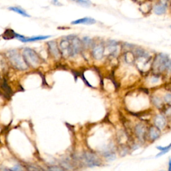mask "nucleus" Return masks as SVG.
Returning <instances> with one entry per match:
<instances>
[{
	"mask_svg": "<svg viewBox=\"0 0 171 171\" xmlns=\"http://www.w3.org/2000/svg\"><path fill=\"white\" fill-rule=\"evenodd\" d=\"M68 41L65 45V56L73 57L80 52L83 42L77 36L74 35H68Z\"/></svg>",
	"mask_w": 171,
	"mask_h": 171,
	"instance_id": "f257e3e1",
	"label": "nucleus"
},
{
	"mask_svg": "<svg viewBox=\"0 0 171 171\" xmlns=\"http://www.w3.org/2000/svg\"><path fill=\"white\" fill-rule=\"evenodd\" d=\"M7 56L11 64L17 70H25L27 69L28 65L23 56L20 55L16 50H9L7 52Z\"/></svg>",
	"mask_w": 171,
	"mask_h": 171,
	"instance_id": "f03ea898",
	"label": "nucleus"
},
{
	"mask_svg": "<svg viewBox=\"0 0 171 171\" xmlns=\"http://www.w3.org/2000/svg\"><path fill=\"white\" fill-rule=\"evenodd\" d=\"M22 56L28 66L36 68L40 64L41 58L34 50L29 48H25L23 51Z\"/></svg>",
	"mask_w": 171,
	"mask_h": 171,
	"instance_id": "7ed1b4c3",
	"label": "nucleus"
},
{
	"mask_svg": "<svg viewBox=\"0 0 171 171\" xmlns=\"http://www.w3.org/2000/svg\"><path fill=\"white\" fill-rule=\"evenodd\" d=\"M169 62L168 56L164 53H160L157 56L153 63V68L158 72H162L167 69L168 63Z\"/></svg>",
	"mask_w": 171,
	"mask_h": 171,
	"instance_id": "20e7f679",
	"label": "nucleus"
},
{
	"mask_svg": "<svg viewBox=\"0 0 171 171\" xmlns=\"http://www.w3.org/2000/svg\"><path fill=\"white\" fill-rule=\"evenodd\" d=\"M83 157L84 162L89 167H99L101 165V162L99 158L93 153L86 152L84 154Z\"/></svg>",
	"mask_w": 171,
	"mask_h": 171,
	"instance_id": "39448f33",
	"label": "nucleus"
},
{
	"mask_svg": "<svg viewBox=\"0 0 171 171\" xmlns=\"http://www.w3.org/2000/svg\"><path fill=\"white\" fill-rule=\"evenodd\" d=\"M48 50H49L50 53L52 54L53 58L56 59H59L61 56V51L60 49L58 48V44L54 41H50V42H48Z\"/></svg>",
	"mask_w": 171,
	"mask_h": 171,
	"instance_id": "423d86ee",
	"label": "nucleus"
},
{
	"mask_svg": "<svg viewBox=\"0 0 171 171\" xmlns=\"http://www.w3.org/2000/svg\"><path fill=\"white\" fill-rule=\"evenodd\" d=\"M135 133L140 140L143 141L146 135V127L142 124H138L135 127Z\"/></svg>",
	"mask_w": 171,
	"mask_h": 171,
	"instance_id": "0eeeda50",
	"label": "nucleus"
},
{
	"mask_svg": "<svg viewBox=\"0 0 171 171\" xmlns=\"http://www.w3.org/2000/svg\"><path fill=\"white\" fill-rule=\"evenodd\" d=\"M104 53V48L102 45L99 44L96 45L92 50V55L96 60H100L103 58Z\"/></svg>",
	"mask_w": 171,
	"mask_h": 171,
	"instance_id": "6e6552de",
	"label": "nucleus"
},
{
	"mask_svg": "<svg viewBox=\"0 0 171 171\" xmlns=\"http://www.w3.org/2000/svg\"><path fill=\"white\" fill-rule=\"evenodd\" d=\"M96 23V21L94 18L89 17H83V18L78 19L72 22L71 24L73 25H78V24H86V25H92Z\"/></svg>",
	"mask_w": 171,
	"mask_h": 171,
	"instance_id": "1a4fd4ad",
	"label": "nucleus"
},
{
	"mask_svg": "<svg viewBox=\"0 0 171 171\" xmlns=\"http://www.w3.org/2000/svg\"><path fill=\"white\" fill-rule=\"evenodd\" d=\"M154 125L158 128L162 130L165 128L166 125V119L164 116L159 114L154 118Z\"/></svg>",
	"mask_w": 171,
	"mask_h": 171,
	"instance_id": "9d476101",
	"label": "nucleus"
},
{
	"mask_svg": "<svg viewBox=\"0 0 171 171\" xmlns=\"http://www.w3.org/2000/svg\"><path fill=\"white\" fill-rule=\"evenodd\" d=\"M50 35H39V36H34V37H30V38H25V36L23 37L19 41L26 43V42H36V41L48 39V38H50Z\"/></svg>",
	"mask_w": 171,
	"mask_h": 171,
	"instance_id": "9b49d317",
	"label": "nucleus"
},
{
	"mask_svg": "<svg viewBox=\"0 0 171 171\" xmlns=\"http://www.w3.org/2000/svg\"><path fill=\"white\" fill-rule=\"evenodd\" d=\"M160 136V129L157 126H152L149 130V136L152 140H155L159 139Z\"/></svg>",
	"mask_w": 171,
	"mask_h": 171,
	"instance_id": "f8f14e48",
	"label": "nucleus"
},
{
	"mask_svg": "<svg viewBox=\"0 0 171 171\" xmlns=\"http://www.w3.org/2000/svg\"><path fill=\"white\" fill-rule=\"evenodd\" d=\"M167 8V6H166V5L159 2V3L155 5V6L154 7V9H154V12L157 15H162L166 12Z\"/></svg>",
	"mask_w": 171,
	"mask_h": 171,
	"instance_id": "ddd939ff",
	"label": "nucleus"
},
{
	"mask_svg": "<svg viewBox=\"0 0 171 171\" xmlns=\"http://www.w3.org/2000/svg\"><path fill=\"white\" fill-rule=\"evenodd\" d=\"M17 35V33L15 32L13 30L7 29L4 33V34L2 35V38H3L4 40H11L14 39V38H16Z\"/></svg>",
	"mask_w": 171,
	"mask_h": 171,
	"instance_id": "4468645a",
	"label": "nucleus"
},
{
	"mask_svg": "<svg viewBox=\"0 0 171 171\" xmlns=\"http://www.w3.org/2000/svg\"><path fill=\"white\" fill-rule=\"evenodd\" d=\"M1 89L4 92L5 96H6V97H8V98H9L10 96H11L12 95V90L9 86H8V84H7L6 80H5V79L3 80V82H2Z\"/></svg>",
	"mask_w": 171,
	"mask_h": 171,
	"instance_id": "2eb2a0df",
	"label": "nucleus"
},
{
	"mask_svg": "<svg viewBox=\"0 0 171 171\" xmlns=\"http://www.w3.org/2000/svg\"><path fill=\"white\" fill-rule=\"evenodd\" d=\"M8 9L11 10V11H12V12H16V13H17V14L21 15V16H24V17H30V15L28 14L24 9H22L19 7H9Z\"/></svg>",
	"mask_w": 171,
	"mask_h": 171,
	"instance_id": "dca6fc26",
	"label": "nucleus"
},
{
	"mask_svg": "<svg viewBox=\"0 0 171 171\" xmlns=\"http://www.w3.org/2000/svg\"><path fill=\"white\" fill-rule=\"evenodd\" d=\"M108 49L110 52L111 54H115L117 52V47H118V43L115 41L111 40L110 41L108 44Z\"/></svg>",
	"mask_w": 171,
	"mask_h": 171,
	"instance_id": "f3484780",
	"label": "nucleus"
},
{
	"mask_svg": "<svg viewBox=\"0 0 171 171\" xmlns=\"http://www.w3.org/2000/svg\"><path fill=\"white\" fill-rule=\"evenodd\" d=\"M152 102L154 105L159 108H162L163 106V102L162 101V100L159 98V97H157V96L153 97Z\"/></svg>",
	"mask_w": 171,
	"mask_h": 171,
	"instance_id": "a211bd4d",
	"label": "nucleus"
},
{
	"mask_svg": "<svg viewBox=\"0 0 171 171\" xmlns=\"http://www.w3.org/2000/svg\"><path fill=\"white\" fill-rule=\"evenodd\" d=\"M125 60H126L127 63H133L134 61V56L132 54V53L128 52L126 53V54L125 55Z\"/></svg>",
	"mask_w": 171,
	"mask_h": 171,
	"instance_id": "6ab92c4d",
	"label": "nucleus"
},
{
	"mask_svg": "<svg viewBox=\"0 0 171 171\" xmlns=\"http://www.w3.org/2000/svg\"><path fill=\"white\" fill-rule=\"evenodd\" d=\"M104 156L109 160H113L116 159L115 154L112 151H106V152L104 154Z\"/></svg>",
	"mask_w": 171,
	"mask_h": 171,
	"instance_id": "aec40b11",
	"label": "nucleus"
},
{
	"mask_svg": "<svg viewBox=\"0 0 171 171\" xmlns=\"http://www.w3.org/2000/svg\"><path fill=\"white\" fill-rule=\"evenodd\" d=\"M72 1H76L77 4L83 6H89L91 4V2L89 0H72Z\"/></svg>",
	"mask_w": 171,
	"mask_h": 171,
	"instance_id": "412c9836",
	"label": "nucleus"
},
{
	"mask_svg": "<svg viewBox=\"0 0 171 171\" xmlns=\"http://www.w3.org/2000/svg\"><path fill=\"white\" fill-rule=\"evenodd\" d=\"M157 149L158 150H160V151H167V152H168V151H170V149H171V143L170 144H168V146H164V147L160 146H157Z\"/></svg>",
	"mask_w": 171,
	"mask_h": 171,
	"instance_id": "4be33fe9",
	"label": "nucleus"
},
{
	"mask_svg": "<svg viewBox=\"0 0 171 171\" xmlns=\"http://www.w3.org/2000/svg\"><path fill=\"white\" fill-rule=\"evenodd\" d=\"M83 44L86 45H91L92 42V40L88 37H84L82 40Z\"/></svg>",
	"mask_w": 171,
	"mask_h": 171,
	"instance_id": "5701e85b",
	"label": "nucleus"
},
{
	"mask_svg": "<svg viewBox=\"0 0 171 171\" xmlns=\"http://www.w3.org/2000/svg\"><path fill=\"white\" fill-rule=\"evenodd\" d=\"M165 101L171 106V93H167L164 97Z\"/></svg>",
	"mask_w": 171,
	"mask_h": 171,
	"instance_id": "b1692460",
	"label": "nucleus"
},
{
	"mask_svg": "<svg viewBox=\"0 0 171 171\" xmlns=\"http://www.w3.org/2000/svg\"><path fill=\"white\" fill-rule=\"evenodd\" d=\"M52 4L53 5H54V6H62V4L60 3V2L58 1V0H52Z\"/></svg>",
	"mask_w": 171,
	"mask_h": 171,
	"instance_id": "393cba45",
	"label": "nucleus"
},
{
	"mask_svg": "<svg viewBox=\"0 0 171 171\" xmlns=\"http://www.w3.org/2000/svg\"><path fill=\"white\" fill-rule=\"evenodd\" d=\"M49 170H63V169L62 168L58 167H56V166H54V167H53H53L49 168Z\"/></svg>",
	"mask_w": 171,
	"mask_h": 171,
	"instance_id": "a878e982",
	"label": "nucleus"
},
{
	"mask_svg": "<svg viewBox=\"0 0 171 171\" xmlns=\"http://www.w3.org/2000/svg\"><path fill=\"white\" fill-rule=\"evenodd\" d=\"M22 168L20 167L19 165H16L14 166V167H13L12 168H11V170H22Z\"/></svg>",
	"mask_w": 171,
	"mask_h": 171,
	"instance_id": "bb28decb",
	"label": "nucleus"
},
{
	"mask_svg": "<svg viewBox=\"0 0 171 171\" xmlns=\"http://www.w3.org/2000/svg\"><path fill=\"white\" fill-rule=\"evenodd\" d=\"M170 1L171 0H160V3H162V4H165V5H166V6H168V4L170 3Z\"/></svg>",
	"mask_w": 171,
	"mask_h": 171,
	"instance_id": "cd10ccee",
	"label": "nucleus"
},
{
	"mask_svg": "<svg viewBox=\"0 0 171 171\" xmlns=\"http://www.w3.org/2000/svg\"><path fill=\"white\" fill-rule=\"evenodd\" d=\"M167 70L168 72H171V60H169V62L168 63V65H167Z\"/></svg>",
	"mask_w": 171,
	"mask_h": 171,
	"instance_id": "c85d7f7f",
	"label": "nucleus"
},
{
	"mask_svg": "<svg viewBox=\"0 0 171 171\" xmlns=\"http://www.w3.org/2000/svg\"><path fill=\"white\" fill-rule=\"evenodd\" d=\"M167 114H168V116H171V107L169 108H168L167 111Z\"/></svg>",
	"mask_w": 171,
	"mask_h": 171,
	"instance_id": "c756f323",
	"label": "nucleus"
},
{
	"mask_svg": "<svg viewBox=\"0 0 171 171\" xmlns=\"http://www.w3.org/2000/svg\"><path fill=\"white\" fill-rule=\"evenodd\" d=\"M168 170L171 171V159H169V162H168Z\"/></svg>",
	"mask_w": 171,
	"mask_h": 171,
	"instance_id": "7c9ffc66",
	"label": "nucleus"
},
{
	"mask_svg": "<svg viewBox=\"0 0 171 171\" xmlns=\"http://www.w3.org/2000/svg\"><path fill=\"white\" fill-rule=\"evenodd\" d=\"M170 27H171V25H170Z\"/></svg>",
	"mask_w": 171,
	"mask_h": 171,
	"instance_id": "2f4dec72",
	"label": "nucleus"
}]
</instances>
